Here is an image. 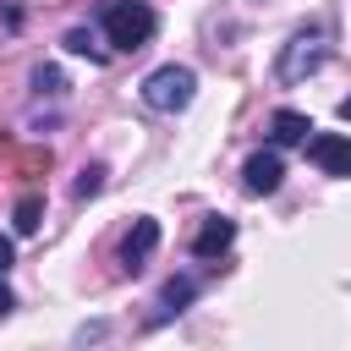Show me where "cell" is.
<instances>
[{
    "instance_id": "cell-1",
    "label": "cell",
    "mask_w": 351,
    "mask_h": 351,
    "mask_svg": "<svg viewBox=\"0 0 351 351\" xmlns=\"http://www.w3.org/2000/svg\"><path fill=\"white\" fill-rule=\"evenodd\" d=\"M99 33H104V44H110V49L137 55V49H148V44H154L159 16H154V5H148V0H115V5H104Z\"/></svg>"
},
{
    "instance_id": "cell-2",
    "label": "cell",
    "mask_w": 351,
    "mask_h": 351,
    "mask_svg": "<svg viewBox=\"0 0 351 351\" xmlns=\"http://www.w3.org/2000/svg\"><path fill=\"white\" fill-rule=\"evenodd\" d=\"M197 99V71L192 66H159V71H148L143 77V104L148 110H165V115H176V110H186Z\"/></svg>"
},
{
    "instance_id": "cell-3",
    "label": "cell",
    "mask_w": 351,
    "mask_h": 351,
    "mask_svg": "<svg viewBox=\"0 0 351 351\" xmlns=\"http://www.w3.org/2000/svg\"><path fill=\"white\" fill-rule=\"evenodd\" d=\"M324 60H329L324 27H302V33H296V38L280 49V60H274V77H280V82H302V77H313Z\"/></svg>"
},
{
    "instance_id": "cell-4",
    "label": "cell",
    "mask_w": 351,
    "mask_h": 351,
    "mask_svg": "<svg viewBox=\"0 0 351 351\" xmlns=\"http://www.w3.org/2000/svg\"><path fill=\"white\" fill-rule=\"evenodd\" d=\"M280 181H285V159H280V148H258V154H247V165H241V186H247L252 197L280 192Z\"/></svg>"
},
{
    "instance_id": "cell-5",
    "label": "cell",
    "mask_w": 351,
    "mask_h": 351,
    "mask_svg": "<svg viewBox=\"0 0 351 351\" xmlns=\"http://www.w3.org/2000/svg\"><path fill=\"white\" fill-rule=\"evenodd\" d=\"M302 148H307V159H313L324 176H351V137H340V132H313Z\"/></svg>"
},
{
    "instance_id": "cell-6",
    "label": "cell",
    "mask_w": 351,
    "mask_h": 351,
    "mask_svg": "<svg viewBox=\"0 0 351 351\" xmlns=\"http://www.w3.org/2000/svg\"><path fill=\"white\" fill-rule=\"evenodd\" d=\"M154 247H159V219H132V230L121 241V269L126 274H143L148 258H154Z\"/></svg>"
},
{
    "instance_id": "cell-7",
    "label": "cell",
    "mask_w": 351,
    "mask_h": 351,
    "mask_svg": "<svg viewBox=\"0 0 351 351\" xmlns=\"http://www.w3.org/2000/svg\"><path fill=\"white\" fill-rule=\"evenodd\" d=\"M230 241H236V219L214 214V219H203V230L192 236V252H197V258H219Z\"/></svg>"
},
{
    "instance_id": "cell-8",
    "label": "cell",
    "mask_w": 351,
    "mask_h": 351,
    "mask_svg": "<svg viewBox=\"0 0 351 351\" xmlns=\"http://www.w3.org/2000/svg\"><path fill=\"white\" fill-rule=\"evenodd\" d=\"M192 296H197V280H192V274H176V280H165V291H159V313H154L148 324H165V318L186 313V307H192Z\"/></svg>"
},
{
    "instance_id": "cell-9",
    "label": "cell",
    "mask_w": 351,
    "mask_h": 351,
    "mask_svg": "<svg viewBox=\"0 0 351 351\" xmlns=\"http://www.w3.org/2000/svg\"><path fill=\"white\" fill-rule=\"evenodd\" d=\"M307 132H313V121H307L302 110H274V115H269V143H274V148L307 143Z\"/></svg>"
},
{
    "instance_id": "cell-10",
    "label": "cell",
    "mask_w": 351,
    "mask_h": 351,
    "mask_svg": "<svg viewBox=\"0 0 351 351\" xmlns=\"http://www.w3.org/2000/svg\"><path fill=\"white\" fill-rule=\"evenodd\" d=\"M66 49H71V55H88V60H99V66L110 60V49L99 44V33H93V27H71V33H66Z\"/></svg>"
},
{
    "instance_id": "cell-11",
    "label": "cell",
    "mask_w": 351,
    "mask_h": 351,
    "mask_svg": "<svg viewBox=\"0 0 351 351\" xmlns=\"http://www.w3.org/2000/svg\"><path fill=\"white\" fill-rule=\"evenodd\" d=\"M38 214H44V197L27 192V197L16 203V236H33V230H38Z\"/></svg>"
},
{
    "instance_id": "cell-12",
    "label": "cell",
    "mask_w": 351,
    "mask_h": 351,
    "mask_svg": "<svg viewBox=\"0 0 351 351\" xmlns=\"http://www.w3.org/2000/svg\"><path fill=\"white\" fill-rule=\"evenodd\" d=\"M99 192H104V165H88V170L77 176V197L88 203V197H99Z\"/></svg>"
},
{
    "instance_id": "cell-13",
    "label": "cell",
    "mask_w": 351,
    "mask_h": 351,
    "mask_svg": "<svg viewBox=\"0 0 351 351\" xmlns=\"http://www.w3.org/2000/svg\"><path fill=\"white\" fill-rule=\"evenodd\" d=\"M33 88H38V93H60V88H66V77H60L55 66H38V71H33Z\"/></svg>"
},
{
    "instance_id": "cell-14",
    "label": "cell",
    "mask_w": 351,
    "mask_h": 351,
    "mask_svg": "<svg viewBox=\"0 0 351 351\" xmlns=\"http://www.w3.org/2000/svg\"><path fill=\"white\" fill-rule=\"evenodd\" d=\"M16 263V247H11V236H0V274Z\"/></svg>"
},
{
    "instance_id": "cell-15",
    "label": "cell",
    "mask_w": 351,
    "mask_h": 351,
    "mask_svg": "<svg viewBox=\"0 0 351 351\" xmlns=\"http://www.w3.org/2000/svg\"><path fill=\"white\" fill-rule=\"evenodd\" d=\"M11 307H16V296H11V291H5V285H0V318H5V313H11Z\"/></svg>"
},
{
    "instance_id": "cell-16",
    "label": "cell",
    "mask_w": 351,
    "mask_h": 351,
    "mask_svg": "<svg viewBox=\"0 0 351 351\" xmlns=\"http://www.w3.org/2000/svg\"><path fill=\"white\" fill-rule=\"evenodd\" d=\"M340 121H351V93H346V99H340Z\"/></svg>"
}]
</instances>
